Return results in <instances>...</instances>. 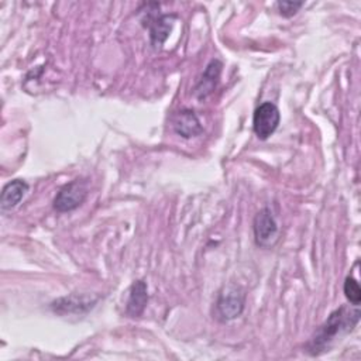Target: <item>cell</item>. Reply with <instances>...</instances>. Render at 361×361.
Returning <instances> with one entry per match:
<instances>
[{"label": "cell", "instance_id": "8", "mask_svg": "<svg viewBox=\"0 0 361 361\" xmlns=\"http://www.w3.org/2000/svg\"><path fill=\"white\" fill-rule=\"evenodd\" d=\"M28 192V183L23 179H14L11 182H8L1 192V197H0V204L3 210H10L13 207H16L21 199L24 197V195Z\"/></svg>", "mask_w": 361, "mask_h": 361}, {"label": "cell", "instance_id": "3", "mask_svg": "<svg viewBox=\"0 0 361 361\" xmlns=\"http://www.w3.org/2000/svg\"><path fill=\"white\" fill-rule=\"evenodd\" d=\"M87 183L82 179H75L65 185L54 199V207L63 213L79 207L87 196Z\"/></svg>", "mask_w": 361, "mask_h": 361}, {"label": "cell", "instance_id": "9", "mask_svg": "<svg viewBox=\"0 0 361 361\" xmlns=\"http://www.w3.org/2000/svg\"><path fill=\"white\" fill-rule=\"evenodd\" d=\"M173 16H158L149 20V32H151V39L154 45H161L165 38L168 37L171 28H172V20Z\"/></svg>", "mask_w": 361, "mask_h": 361}, {"label": "cell", "instance_id": "12", "mask_svg": "<svg viewBox=\"0 0 361 361\" xmlns=\"http://www.w3.org/2000/svg\"><path fill=\"white\" fill-rule=\"evenodd\" d=\"M276 6H278L281 16L292 17L303 6V3L302 1H278Z\"/></svg>", "mask_w": 361, "mask_h": 361}, {"label": "cell", "instance_id": "5", "mask_svg": "<svg viewBox=\"0 0 361 361\" xmlns=\"http://www.w3.org/2000/svg\"><path fill=\"white\" fill-rule=\"evenodd\" d=\"M255 241L261 247H271L278 235V224L269 209H262L254 219Z\"/></svg>", "mask_w": 361, "mask_h": 361}, {"label": "cell", "instance_id": "1", "mask_svg": "<svg viewBox=\"0 0 361 361\" xmlns=\"http://www.w3.org/2000/svg\"><path fill=\"white\" fill-rule=\"evenodd\" d=\"M345 307H340L337 310H334L329 317L327 320L323 323V326L319 329L317 334L314 336V338L312 340V353L313 354H317L319 351H322L331 340H334V337L344 329V327H353L357 322H358V316H354L351 319V316L357 312H354L351 316L350 313L345 314L344 313Z\"/></svg>", "mask_w": 361, "mask_h": 361}, {"label": "cell", "instance_id": "6", "mask_svg": "<svg viewBox=\"0 0 361 361\" xmlns=\"http://www.w3.org/2000/svg\"><path fill=\"white\" fill-rule=\"evenodd\" d=\"M172 123H173L172 126H173L175 133L182 135L183 138L196 137V135L202 134V131H203L200 120L197 118L195 111L189 110V109H183V110L178 111L175 114Z\"/></svg>", "mask_w": 361, "mask_h": 361}, {"label": "cell", "instance_id": "7", "mask_svg": "<svg viewBox=\"0 0 361 361\" xmlns=\"http://www.w3.org/2000/svg\"><path fill=\"white\" fill-rule=\"evenodd\" d=\"M148 302V292H147V283L144 281H135L128 292L127 299V313L131 317H138Z\"/></svg>", "mask_w": 361, "mask_h": 361}, {"label": "cell", "instance_id": "4", "mask_svg": "<svg viewBox=\"0 0 361 361\" xmlns=\"http://www.w3.org/2000/svg\"><path fill=\"white\" fill-rule=\"evenodd\" d=\"M244 300H245V293L240 286H235V285L224 286L217 299L219 314L224 320H231L238 317L244 309Z\"/></svg>", "mask_w": 361, "mask_h": 361}, {"label": "cell", "instance_id": "10", "mask_svg": "<svg viewBox=\"0 0 361 361\" xmlns=\"http://www.w3.org/2000/svg\"><path fill=\"white\" fill-rule=\"evenodd\" d=\"M220 69H221V63L219 61H212L209 65H207V69L204 71L203 73V78H202V82L200 85L196 87V93H199L200 97H204L207 96L213 87L216 86V82H217V78L220 75Z\"/></svg>", "mask_w": 361, "mask_h": 361}, {"label": "cell", "instance_id": "11", "mask_svg": "<svg viewBox=\"0 0 361 361\" xmlns=\"http://www.w3.org/2000/svg\"><path fill=\"white\" fill-rule=\"evenodd\" d=\"M343 289H344V295L350 300V303H353L354 306H358L361 302V288H360L358 282L353 276H347L344 281Z\"/></svg>", "mask_w": 361, "mask_h": 361}, {"label": "cell", "instance_id": "2", "mask_svg": "<svg viewBox=\"0 0 361 361\" xmlns=\"http://www.w3.org/2000/svg\"><path fill=\"white\" fill-rule=\"evenodd\" d=\"M279 120H281L279 109L274 103L265 102L259 104L255 109L254 117H252V128L255 135L259 140H267L276 130Z\"/></svg>", "mask_w": 361, "mask_h": 361}]
</instances>
